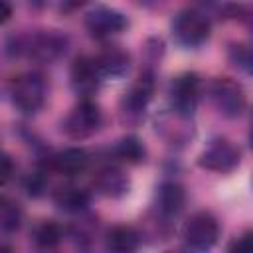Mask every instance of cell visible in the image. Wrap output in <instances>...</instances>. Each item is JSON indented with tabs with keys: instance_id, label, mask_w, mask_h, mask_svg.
Listing matches in <instances>:
<instances>
[{
	"instance_id": "cell-4",
	"label": "cell",
	"mask_w": 253,
	"mask_h": 253,
	"mask_svg": "<svg viewBox=\"0 0 253 253\" xmlns=\"http://www.w3.org/2000/svg\"><path fill=\"white\" fill-rule=\"evenodd\" d=\"M154 75L150 71H142L138 79L130 85L121 101V121L125 125H138L144 117V109L154 95Z\"/></svg>"
},
{
	"instance_id": "cell-22",
	"label": "cell",
	"mask_w": 253,
	"mask_h": 253,
	"mask_svg": "<svg viewBox=\"0 0 253 253\" xmlns=\"http://www.w3.org/2000/svg\"><path fill=\"white\" fill-rule=\"evenodd\" d=\"M229 55H231V61H233L235 65H239L241 69L249 71V67H251V51H249L247 45H243V43L231 45Z\"/></svg>"
},
{
	"instance_id": "cell-3",
	"label": "cell",
	"mask_w": 253,
	"mask_h": 253,
	"mask_svg": "<svg viewBox=\"0 0 253 253\" xmlns=\"http://www.w3.org/2000/svg\"><path fill=\"white\" fill-rule=\"evenodd\" d=\"M210 99L217 113L227 119H237L247 109V95L241 83L231 77H215L210 83Z\"/></svg>"
},
{
	"instance_id": "cell-13",
	"label": "cell",
	"mask_w": 253,
	"mask_h": 253,
	"mask_svg": "<svg viewBox=\"0 0 253 253\" xmlns=\"http://www.w3.org/2000/svg\"><path fill=\"white\" fill-rule=\"evenodd\" d=\"M93 184L99 194L107 198H121L128 190V176L117 166H103L95 172Z\"/></svg>"
},
{
	"instance_id": "cell-17",
	"label": "cell",
	"mask_w": 253,
	"mask_h": 253,
	"mask_svg": "<svg viewBox=\"0 0 253 253\" xmlns=\"http://www.w3.org/2000/svg\"><path fill=\"white\" fill-rule=\"evenodd\" d=\"M89 166V154L83 148H65L53 156V168L63 176H79Z\"/></svg>"
},
{
	"instance_id": "cell-14",
	"label": "cell",
	"mask_w": 253,
	"mask_h": 253,
	"mask_svg": "<svg viewBox=\"0 0 253 253\" xmlns=\"http://www.w3.org/2000/svg\"><path fill=\"white\" fill-rule=\"evenodd\" d=\"M95 59H97V65H99L103 77H123L130 65V55L121 45L105 47Z\"/></svg>"
},
{
	"instance_id": "cell-9",
	"label": "cell",
	"mask_w": 253,
	"mask_h": 253,
	"mask_svg": "<svg viewBox=\"0 0 253 253\" xmlns=\"http://www.w3.org/2000/svg\"><path fill=\"white\" fill-rule=\"evenodd\" d=\"M200 101V77L196 73H182L170 83V109L184 117H192Z\"/></svg>"
},
{
	"instance_id": "cell-21",
	"label": "cell",
	"mask_w": 253,
	"mask_h": 253,
	"mask_svg": "<svg viewBox=\"0 0 253 253\" xmlns=\"http://www.w3.org/2000/svg\"><path fill=\"white\" fill-rule=\"evenodd\" d=\"M61 239H63V229H61L59 223H55L51 219L49 221H42L34 231V241L43 249L57 247L61 243Z\"/></svg>"
},
{
	"instance_id": "cell-7",
	"label": "cell",
	"mask_w": 253,
	"mask_h": 253,
	"mask_svg": "<svg viewBox=\"0 0 253 253\" xmlns=\"http://www.w3.org/2000/svg\"><path fill=\"white\" fill-rule=\"evenodd\" d=\"M239 162H241V150L227 138L211 140L198 158V164L202 168L217 172V174H227L235 170Z\"/></svg>"
},
{
	"instance_id": "cell-23",
	"label": "cell",
	"mask_w": 253,
	"mask_h": 253,
	"mask_svg": "<svg viewBox=\"0 0 253 253\" xmlns=\"http://www.w3.org/2000/svg\"><path fill=\"white\" fill-rule=\"evenodd\" d=\"M12 172H14V162L10 160V156L0 154V186L12 178Z\"/></svg>"
},
{
	"instance_id": "cell-12",
	"label": "cell",
	"mask_w": 253,
	"mask_h": 253,
	"mask_svg": "<svg viewBox=\"0 0 253 253\" xmlns=\"http://www.w3.org/2000/svg\"><path fill=\"white\" fill-rule=\"evenodd\" d=\"M156 130L170 142V144H186L192 134H194V126H192V117H184L180 113H176L174 109L162 113L156 121Z\"/></svg>"
},
{
	"instance_id": "cell-11",
	"label": "cell",
	"mask_w": 253,
	"mask_h": 253,
	"mask_svg": "<svg viewBox=\"0 0 253 253\" xmlns=\"http://www.w3.org/2000/svg\"><path fill=\"white\" fill-rule=\"evenodd\" d=\"M69 79H71V87L77 95H93L101 81H103V73L97 65V59L91 55H79L75 57V61L71 63V71H69Z\"/></svg>"
},
{
	"instance_id": "cell-19",
	"label": "cell",
	"mask_w": 253,
	"mask_h": 253,
	"mask_svg": "<svg viewBox=\"0 0 253 253\" xmlns=\"http://www.w3.org/2000/svg\"><path fill=\"white\" fill-rule=\"evenodd\" d=\"M22 225V208L16 200L0 196V233H14Z\"/></svg>"
},
{
	"instance_id": "cell-2",
	"label": "cell",
	"mask_w": 253,
	"mask_h": 253,
	"mask_svg": "<svg viewBox=\"0 0 253 253\" xmlns=\"http://www.w3.org/2000/svg\"><path fill=\"white\" fill-rule=\"evenodd\" d=\"M16 45L18 53H26L30 59L40 63H49L65 53L67 40L57 32H38L32 36L18 38Z\"/></svg>"
},
{
	"instance_id": "cell-16",
	"label": "cell",
	"mask_w": 253,
	"mask_h": 253,
	"mask_svg": "<svg viewBox=\"0 0 253 253\" xmlns=\"http://www.w3.org/2000/svg\"><path fill=\"white\" fill-rule=\"evenodd\" d=\"M89 202H91L89 192L79 186H61L53 192V204L67 213L83 211L89 206Z\"/></svg>"
},
{
	"instance_id": "cell-24",
	"label": "cell",
	"mask_w": 253,
	"mask_h": 253,
	"mask_svg": "<svg viewBox=\"0 0 253 253\" xmlns=\"http://www.w3.org/2000/svg\"><path fill=\"white\" fill-rule=\"evenodd\" d=\"M231 249H237V253H245V251H249V249H251V233H249V231L243 233V235L231 245Z\"/></svg>"
},
{
	"instance_id": "cell-18",
	"label": "cell",
	"mask_w": 253,
	"mask_h": 253,
	"mask_svg": "<svg viewBox=\"0 0 253 253\" xmlns=\"http://www.w3.org/2000/svg\"><path fill=\"white\" fill-rule=\"evenodd\" d=\"M105 243H107V249H111L115 253H130V251L138 249L140 235L130 225H115L109 229Z\"/></svg>"
},
{
	"instance_id": "cell-10",
	"label": "cell",
	"mask_w": 253,
	"mask_h": 253,
	"mask_svg": "<svg viewBox=\"0 0 253 253\" xmlns=\"http://www.w3.org/2000/svg\"><path fill=\"white\" fill-rule=\"evenodd\" d=\"M128 26V20L123 12L109 8V6H95L85 16V28L93 38L105 40L111 36L121 34Z\"/></svg>"
},
{
	"instance_id": "cell-1",
	"label": "cell",
	"mask_w": 253,
	"mask_h": 253,
	"mask_svg": "<svg viewBox=\"0 0 253 253\" xmlns=\"http://www.w3.org/2000/svg\"><path fill=\"white\" fill-rule=\"evenodd\" d=\"M10 97L18 111H22L24 115H34L45 103V97H47L45 79L36 71L22 73L14 77L10 85Z\"/></svg>"
},
{
	"instance_id": "cell-5",
	"label": "cell",
	"mask_w": 253,
	"mask_h": 253,
	"mask_svg": "<svg viewBox=\"0 0 253 253\" xmlns=\"http://www.w3.org/2000/svg\"><path fill=\"white\" fill-rule=\"evenodd\" d=\"M210 20L198 10H182L172 22V36L180 45L198 47L210 38Z\"/></svg>"
},
{
	"instance_id": "cell-25",
	"label": "cell",
	"mask_w": 253,
	"mask_h": 253,
	"mask_svg": "<svg viewBox=\"0 0 253 253\" xmlns=\"http://www.w3.org/2000/svg\"><path fill=\"white\" fill-rule=\"evenodd\" d=\"M12 16V6L6 2V0H0V24L8 22Z\"/></svg>"
},
{
	"instance_id": "cell-15",
	"label": "cell",
	"mask_w": 253,
	"mask_h": 253,
	"mask_svg": "<svg viewBox=\"0 0 253 253\" xmlns=\"http://www.w3.org/2000/svg\"><path fill=\"white\" fill-rule=\"evenodd\" d=\"M186 204V192L178 182H164L156 192V208L162 215L172 217L182 211Z\"/></svg>"
},
{
	"instance_id": "cell-6",
	"label": "cell",
	"mask_w": 253,
	"mask_h": 253,
	"mask_svg": "<svg viewBox=\"0 0 253 253\" xmlns=\"http://www.w3.org/2000/svg\"><path fill=\"white\" fill-rule=\"evenodd\" d=\"M101 123H103V113H101L99 105H95L89 99H83L65 117L63 130L69 138L83 140V138L93 136L101 128Z\"/></svg>"
},
{
	"instance_id": "cell-26",
	"label": "cell",
	"mask_w": 253,
	"mask_h": 253,
	"mask_svg": "<svg viewBox=\"0 0 253 253\" xmlns=\"http://www.w3.org/2000/svg\"><path fill=\"white\" fill-rule=\"evenodd\" d=\"M89 0H61V6L65 8V10H75V8H79V6H83V4H87Z\"/></svg>"
},
{
	"instance_id": "cell-8",
	"label": "cell",
	"mask_w": 253,
	"mask_h": 253,
	"mask_svg": "<svg viewBox=\"0 0 253 253\" xmlns=\"http://www.w3.org/2000/svg\"><path fill=\"white\" fill-rule=\"evenodd\" d=\"M219 237V221L210 211L194 213L184 225V239L192 249L206 251L215 245Z\"/></svg>"
},
{
	"instance_id": "cell-20",
	"label": "cell",
	"mask_w": 253,
	"mask_h": 253,
	"mask_svg": "<svg viewBox=\"0 0 253 253\" xmlns=\"http://www.w3.org/2000/svg\"><path fill=\"white\" fill-rule=\"evenodd\" d=\"M113 154L121 160V162H126V164H138L144 160V144L136 138V136H125L121 138L115 148H113Z\"/></svg>"
}]
</instances>
